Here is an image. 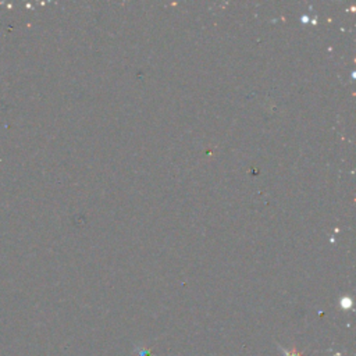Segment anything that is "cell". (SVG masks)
Returning <instances> with one entry per match:
<instances>
[{
    "label": "cell",
    "instance_id": "6da1fadb",
    "mask_svg": "<svg viewBox=\"0 0 356 356\" xmlns=\"http://www.w3.org/2000/svg\"><path fill=\"white\" fill-rule=\"evenodd\" d=\"M278 346L282 349L284 356H303V352H302V350H298L295 346H292L291 349H285V348H282L281 345H278Z\"/></svg>",
    "mask_w": 356,
    "mask_h": 356
}]
</instances>
